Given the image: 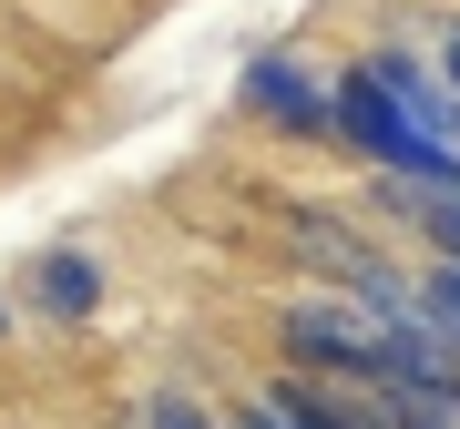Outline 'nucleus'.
Returning <instances> with one entry per match:
<instances>
[{"mask_svg": "<svg viewBox=\"0 0 460 429\" xmlns=\"http://www.w3.org/2000/svg\"><path fill=\"white\" fill-rule=\"evenodd\" d=\"M226 429H287V419H277V409H266V398H256V409H235Z\"/></svg>", "mask_w": 460, "mask_h": 429, "instance_id": "10", "label": "nucleus"}, {"mask_svg": "<svg viewBox=\"0 0 460 429\" xmlns=\"http://www.w3.org/2000/svg\"><path fill=\"white\" fill-rule=\"evenodd\" d=\"M440 72H450V102H460V21L440 31Z\"/></svg>", "mask_w": 460, "mask_h": 429, "instance_id": "9", "label": "nucleus"}, {"mask_svg": "<svg viewBox=\"0 0 460 429\" xmlns=\"http://www.w3.org/2000/svg\"><path fill=\"white\" fill-rule=\"evenodd\" d=\"M144 429H226V419H215L205 398H184V389H164V398H154V409H144Z\"/></svg>", "mask_w": 460, "mask_h": 429, "instance_id": "8", "label": "nucleus"}, {"mask_svg": "<svg viewBox=\"0 0 460 429\" xmlns=\"http://www.w3.org/2000/svg\"><path fill=\"white\" fill-rule=\"evenodd\" d=\"M31 297H41L51 317H93V307H102V266H93L83 246H51V256L31 266Z\"/></svg>", "mask_w": 460, "mask_h": 429, "instance_id": "5", "label": "nucleus"}, {"mask_svg": "<svg viewBox=\"0 0 460 429\" xmlns=\"http://www.w3.org/2000/svg\"><path fill=\"white\" fill-rule=\"evenodd\" d=\"M246 102H256V113H277L287 133H307V144H328V123H338L328 102L307 92V72H296V62H256V72H246Z\"/></svg>", "mask_w": 460, "mask_h": 429, "instance_id": "4", "label": "nucleus"}, {"mask_svg": "<svg viewBox=\"0 0 460 429\" xmlns=\"http://www.w3.org/2000/svg\"><path fill=\"white\" fill-rule=\"evenodd\" d=\"M410 328H429V337L460 358V266H440V256H429V276L410 286Z\"/></svg>", "mask_w": 460, "mask_h": 429, "instance_id": "6", "label": "nucleus"}, {"mask_svg": "<svg viewBox=\"0 0 460 429\" xmlns=\"http://www.w3.org/2000/svg\"><path fill=\"white\" fill-rule=\"evenodd\" d=\"M266 409H277L287 429H378L368 389H338V379H277V389H266Z\"/></svg>", "mask_w": 460, "mask_h": 429, "instance_id": "3", "label": "nucleus"}, {"mask_svg": "<svg viewBox=\"0 0 460 429\" xmlns=\"http://www.w3.org/2000/svg\"><path fill=\"white\" fill-rule=\"evenodd\" d=\"M328 113H338V133H348V144H358V153H378V164H389V174L429 184V195H460V153H450V144H429V133H420L410 113H399V102L378 92L368 72H348Z\"/></svg>", "mask_w": 460, "mask_h": 429, "instance_id": "1", "label": "nucleus"}, {"mask_svg": "<svg viewBox=\"0 0 460 429\" xmlns=\"http://www.w3.org/2000/svg\"><path fill=\"white\" fill-rule=\"evenodd\" d=\"M389 195L420 214V235H429V256L440 266H460V195H429V184H410V174H389Z\"/></svg>", "mask_w": 460, "mask_h": 429, "instance_id": "7", "label": "nucleus"}, {"mask_svg": "<svg viewBox=\"0 0 460 429\" xmlns=\"http://www.w3.org/2000/svg\"><path fill=\"white\" fill-rule=\"evenodd\" d=\"M450 144H460V123H450Z\"/></svg>", "mask_w": 460, "mask_h": 429, "instance_id": "11", "label": "nucleus"}, {"mask_svg": "<svg viewBox=\"0 0 460 429\" xmlns=\"http://www.w3.org/2000/svg\"><path fill=\"white\" fill-rule=\"evenodd\" d=\"M399 317H378L368 297H296L287 307V358L296 368H317V379H348V389H368L378 379V347H389Z\"/></svg>", "mask_w": 460, "mask_h": 429, "instance_id": "2", "label": "nucleus"}]
</instances>
